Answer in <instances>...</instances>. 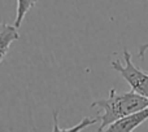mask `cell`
<instances>
[{
  "label": "cell",
  "mask_w": 148,
  "mask_h": 132,
  "mask_svg": "<svg viewBox=\"0 0 148 132\" xmlns=\"http://www.w3.org/2000/svg\"><path fill=\"white\" fill-rule=\"evenodd\" d=\"M91 106L97 108L103 112V114L100 115V127L97 128V131H104L108 126L120 118L147 108L148 99L136 93L133 89L126 93H117L116 89L112 88L108 99L95 100Z\"/></svg>",
  "instance_id": "1"
},
{
  "label": "cell",
  "mask_w": 148,
  "mask_h": 132,
  "mask_svg": "<svg viewBox=\"0 0 148 132\" xmlns=\"http://www.w3.org/2000/svg\"><path fill=\"white\" fill-rule=\"evenodd\" d=\"M123 60H125V65L120 60L112 61V67L123 76V79L129 83L133 91L148 99V73L142 71L133 64L131 54L127 49L123 51Z\"/></svg>",
  "instance_id": "2"
},
{
  "label": "cell",
  "mask_w": 148,
  "mask_h": 132,
  "mask_svg": "<svg viewBox=\"0 0 148 132\" xmlns=\"http://www.w3.org/2000/svg\"><path fill=\"white\" fill-rule=\"evenodd\" d=\"M148 119V106L139 112L131 113L123 118H120L112 125H109L105 130L109 132H130L134 131L136 127L144 123Z\"/></svg>",
  "instance_id": "3"
},
{
  "label": "cell",
  "mask_w": 148,
  "mask_h": 132,
  "mask_svg": "<svg viewBox=\"0 0 148 132\" xmlns=\"http://www.w3.org/2000/svg\"><path fill=\"white\" fill-rule=\"evenodd\" d=\"M18 39H20L18 27H16L14 25L12 26L8 23H0V64L4 61L12 43Z\"/></svg>",
  "instance_id": "4"
},
{
  "label": "cell",
  "mask_w": 148,
  "mask_h": 132,
  "mask_svg": "<svg viewBox=\"0 0 148 132\" xmlns=\"http://www.w3.org/2000/svg\"><path fill=\"white\" fill-rule=\"evenodd\" d=\"M36 3H38V0H17V13H16V20H14L16 27H20L25 16L27 14V12L31 8L35 7Z\"/></svg>",
  "instance_id": "5"
},
{
  "label": "cell",
  "mask_w": 148,
  "mask_h": 132,
  "mask_svg": "<svg viewBox=\"0 0 148 132\" xmlns=\"http://www.w3.org/2000/svg\"><path fill=\"white\" fill-rule=\"evenodd\" d=\"M148 51V42L144 44H142L140 47H139V51H138V56L140 57L142 60H144V56H146V52Z\"/></svg>",
  "instance_id": "6"
}]
</instances>
